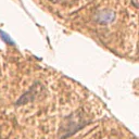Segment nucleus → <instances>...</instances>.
<instances>
[{"instance_id": "nucleus-1", "label": "nucleus", "mask_w": 139, "mask_h": 139, "mask_svg": "<svg viewBox=\"0 0 139 139\" xmlns=\"http://www.w3.org/2000/svg\"><path fill=\"white\" fill-rule=\"evenodd\" d=\"M113 19H114V13L109 10H102L100 12H98L97 15H96V20L100 23H109V22L113 21Z\"/></svg>"}, {"instance_id": "nucleus-4", "label": "nucleus", "mask_w": 139, "mask_h": 139, "mask_svg": "<svg viewBox=\"0 0 139 139\" xmlns=\"http://www.w3.org/2000/svg\"><path fill=\"white\" fill-rule=\"evenodd\" d=\"M134 3L137 5V7H139V0H134Z\"/></svg>"}, {"instance_id": "nucleus-2", "label": "nucleus", "mask_w": 139, "mask_h": 139, "mask_svg": "<svg viewBox=\"0 0 139 139\" xmlns=\"http://www.w3.org/2000/svg\"><path fill=\"white\" fill-rule=\"evenodd\" d=\"M0 34H1V37H2V38H3V39H4V40H5V41H7V42H10V44H13V41H12V40H11V39H10L9 37H7V36H5V34H4V33H2V32H0Z\"/></svg>"}, {"instance_id": "nucleus-3", "label": "nucleus", "mask_w": 139, "mask_h": 139, "mask_svg": "<svg viewBox=\"0 0 139 139\" xmlns=\"http://www.w3.org/2000/svg\"><path fill=\"white\" fill-rule=\"evenodd\" d=\"M50 2H53V3H58V2H60L62 1V0H49Z\"/></svg>"}]
</instances>
